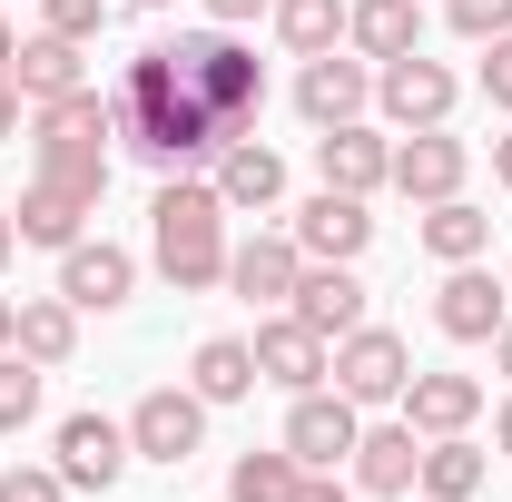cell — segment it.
Masks as SVG:
<instances>
[{
  "mask_svg": "<svg viewBox=\"0 0 512 502\" xmlns=\"http://www.w3.org/2000/svg\"><path fill=\"white\" fill-rule=\"evenodd\" d=\"M109 138H128V158H138V168H158V178H197V158H217V148H227L217 109L188 89V69H178L168 40H158V50H138V60L119 69V89H109Z\"/></svg>",
  "mask_w": 512,
  "mask_h": 502,
  "instance_id": "obj_1",
  "label": "cell"
},
{
  "mask_svg": "<svg viewBox=\"0 0 512 502\" xmlns=\"http://www.w3.org/2000/svg\"><path fill=\"white\" fill-rule=\"evenodd\" d=\"M227 197L217 178H158V207H148V256H158V276L178 286V296H207V286H227Z\"/></svg>",
  "mask_w": 512,
  "mask_h": 502,
  "instance_id": "obj_2",
  "label": "cell"
},
{
  "mask_svg": "<svg viewBox=\"0 0 512 502\" xmlns=\"http://www.w3.org/2000/svg\"><path fill=\"white\" fill-rule=\"evenodd\" d=\"M168 50H178V69H188V89L207 99V109H217V128H227V138H256V109H266V69H256V50H247V40L207 20V30H178Z\"/></svg>",
  "mask_w": 512,
  "mask_h": 502,
  "instance_id": "obj_3",
  "label": "cell"
},
{
  "mask_svg": "<svg viewBox=\"0 0 512 502\" xmlns=\"http://www.w3.org/2000/svg\"><path fill=\"white\" fill-rule=\"evenodd\" d=\"M325 384L345 394V404H404V384H414V345L394 335V325H355V335H335V365H325Z\"/></svg>",
  "mask_w": 512,
  "mask_h": 502,
  "instance_id": "obj_4",
  "label": "cell"
},
{
  "mask_svg": "<svg viewBox=\"0 0 512 502\" xmlns=\"http://www.w3.org/2000/svg\"><path fill=\"white\" fill-rule=\"evenodd\" d=\"M197 443H207V394H197V384H148V394L128 404V453H138V463H168V473H178Z\"/></svg>",
  "mask_w": 512,
  "mask_h": 502,
  "instance_id": "obj_5",
  "label": "cell"
},
{
  "mask_svg": "<svg viewBox=\"0 0 512 502\" xmlns=\"http://www.w3.org/2000/svg\"><path fill=\"white\" fill-rule=\"evenodd\" d=\"M355 434H365V404H345L335 384L286 394V453H296V473H345Z\"/></svg>",
  "mask_w": 512,
  "mask_h": 502,
  "instance_id": "obj_6",
  "label": "cell"
},
{
  "mask_svg": "<svg viewBox=\"0 0 512 502\" xmlns=\"http://www.w3.org/2000/svg\"><path fill=\"white\" fill-rule=\"evenodd\" d=\"M453 99H463V79H453L444 60H424V50H404V60L375 69V109H384L394 128H444Z\"/></svg>",
  "mask_w": 512,
  "mask_h": 502,
  "instance_id": "obj_7",
  "label": "cell"
},
{
  "mask_svg": "<svg viewBox=\"0 0 512 502\" xmlns=\"http://www.w3.org/2000/svg\"><path fill=\"white\" fill-rule=\"evenodd\" d=\"M247 345H256V384H276V394H316V384H325V365H335V345H325L306 315H286V306L266 315Z\"/></svg>",
  "mask_w": 512,
  "mask_h": 502,
  "instance_id": "obj_8",
  "label": "cell"
},
{
  "mask_svg": "<svg viewBox=\"0 0 512 502\" xmlns=\"http://www.w3.org/2000/svg\"><path fill=\"white\" fill-rule=\"evenodd\" d=\"M512 315V286L473 256V266H444V286H434V325H444L453 345H493Z\"/></svg>",
  "mask_w": 512,
  "mask_h": 502,
  "instance_id": "obj_9",
  "label": "cell"
},
{
  "mask_svg": "<svg viewBox=\"0 0 512 502\" xmlns=\"http://www.w3.org/2000/svg\"><path fill=\"white\" fill-rule=\"evenodd\" d=\"M50 463H60L69 493H119V473L138 463V453H128V424H109V414H69Z\"/></svg>",
  "mask_w": 512,
  "mask_h": 502,
  "instance_id": "obj_10",
  "label": "cell"
},
{
  "mask_svg": "<svg viewBox=\"0 0 512 502\" xmlns=\"http://www.w3.org/2000/svg\"><path fill=\"white\" fill-rule=\"evenodd\" d=\"M365 99H375V60H355V50H316V60L296 69V109H306V128L365 119Z\"/></svg>",
  "mask_w": 512,
  "mask_h": 502,
  "instance_id": "obj_11",
  "label": "cell"
},
{
  "mask_svg": "<svg viewBox=\"0 0 512 502\" xmlns=\"http://www.w3.org/2000/svg\"><path fill=\"white\" fill-rule=\"evenodd\" d=\"M60 296L79 315H119L138 296V256L109 247V237H79V247H60Z\"/></svg>",
  "mask_w": 512,
  "mask_h": 502,
  "instance_id": "obj_12",
  "label": "cell"
},
{
  "mask_svg": "<svg viewBox=\"0 0 512 502\" xmlns=\"http://www.w3.org/2000/svg\"><path fill=\"white\" fill-rule=\"evenodd\" d=\"M463 178H473V148H463L453 128H404V138H394V188L414 197V207L463 197Z\"/></svg>",
  "mask_w": 512,
  "mask_h": 502,
  "instance_id": "obj_13",
  "label": "cell"
},
{
  "mask_svg": "<svg viewBox=\"0 0 512 502\" xmlns=\"http://www.w3.org/2000/svg\"><path fill=\"white\" fill-rule=\"evenodd\" d=\"M316 178H325V188H345V197L394 188V138H384V128H365V119L316 128Z\"/></svg>",
  "mask_w": 512,
  "mask_h": 502,
  "instance_id": "obj_14",
  "label": "cell"
},
{
  "mask_svg": "<svg viewBox=\"0 0 512 502\" xmlns=\"http://www.w3.org/2000/svg\"><path fill=\"white\" fill-rule=\"evenodd\" d=\"M296 247L316 256V266H355V256L375 247V217H365V197H345V188H316L306 207H296V227H286Z\"/></svg>",
  "mask_w": 512,
  "mask_h": 502,
  "instance_id": "obj_15",
  "label": "cell"
},
{
  "mask_svg": "<svg viewBox=\"0 0 512 502\" xmlns=\"http://www.w3.org/2000/svg\"><path fill=\"white\" fill-rule=\"evenodd\" d=\"M345 473H355V493L404 502V493H414V473H424V434H414L404 414H394V424H365L355 453H345Z\"/></svg>",
  "mask_w": 512,
  "mask_h": 502,
  "instance_id": "obj_16",
  "label": "cell"
},
{
  "mask_svg": "<svg viewBox=\"0 0 512 502\" xmlns=\"http://www.w3.org/2000/svg\"><path fill=\"white\" fill-rule=\"evenodd\" d=\"M30 158H40V178H50V188L89 197V207L109 197V148H99L89 128H60V119H40V109H30Z\"/></svg>",
  "mask_w": 512,
  "mask_h": 502,
  "instance_id": "obj_17",
  "label": "cell"
},
{
  "mask_svg": "<svg viewBox=\"0 0 512 502\" xmlns=\"http://www.w3.org/2000/svg\"><path fill=\"white\" fill-rule=\"evenodd\" d=\"M296 276H306V247H296L286 227H256V237L227 247V286H237L247 306H286V296H296Z\"/></svg>",
  "mask_w": 512,
  "mask_h": 502,
  "instance_id": "obj_18",
  "label": "cell"
},
{
  "mask_svg": "<svg viewBox=\"0 0 512 502\" xmlns=\"http://www.w3.org/2000/svg\"><path fill=\"white\" fill-rule=\"evenodd\" d=\"M10 89H20L30 109H50V99H69V89H89V40H60V30L20 40V60H10Z\"/></svg>",
  "mask_w": 512,
  "mask_h": 502,
  "instance_id": "obj_19",
  "label": "cell"
},
{
  "mask_svg": "<svg viewBox=\"0 0 512 502\" xmlns=\"http://www.w3.org/2000/svg\"><path fill=\"white\" fill-rule=\"evenodd\" d=\"M345 50L375 60V69L424 50V0H345Z\"/></svg>",
  "mask_w": 512,
  "mask_h": 502,
  "instance_id": "obj_20",
  "label": "cell"
},
{
  "mask_svg": "<svg viewBox=\"0 0 512 502\" xmlns=\"http://www.w3.org/2000/svg\"><path fill=\"white\" fill-rule=\"evenodd\" d=\"M217 197H227L237 217H266V207L286 197V158H276L266 138H227V148H217Z\"/></svg>",
  "mask_w": 512,
  "mask_h": 502,
  "instance_id": "obj_21",
  "label": "cell"
},
{
  "mask_svg": "<svg viewBox=\"0 0 512 502\" xmlns=\"http://www.w3.org/2000/svg\"><path fill=\"white\" fill-rule=\"evenodd\" d=\"M286 315H306L325 345H335V335H355V325H365V286H355V266H316V256H306V276H296Z\"/></svg>",
  "mask_w": 512,
  "mask_h": 502,
  "instance_id": "obj_22",
  "label": "cell"
},
{
  "mask_svg": "<svg viewBox=\"0 0 512 502\" xmlns=\"http://www.w3.org/2000/svg\"><path fill=\"white\" fill-rule=\"evenodd\" d=\"M473 414H483V384L473 375H424L414 365V384H404V424L434 443V434H473Z\"/></svg>",
  "mask_w": 512,
  "mask_h": 502,
  "instance_id": "obj_23",
  "label": "cell"
},
{
  "mask_svg": "<svg viewBox=\"0 0 512 502\" xmlns=\"http://www.w3.org/2000/svg\"><path fill=\"white\" fill-rule=\"evenodd\" d=\"M483 483H493V463H483V443H473V434H434V443H424V473H414V493H424V502H473Z\"/></svg>",
  "mask_w": 512,
  "mask_h": 502,
  "instance_id": "obj_24",
  "label": "cell"
},
{
  "mask_svg": "<svg viewBox=\"0 0 512 502\" xmlns=\"http://www.w3.org/2000/svg\"><path fill=\"white\" fill-rule=\"evenodd\" d=\"M10 217H20V247H79V237H89V197L50 188V178H30Z\"/></svg>",
  "mask_w": 512,
  "mask_h": 502,
  "instance_id": "obj_25",
  "label": "cell"
},
{
  "mask_svg": "<svg viewBox=\"0 0 512 502\" xmlns=\"http://www.w3.org/2000/svg\"><path fill=\"white\" fill-rule=\"evenodd\" d=\"M414 237H424V256H434V266H473V256L493 247V217H483L473 197H434Z\"/></svg>",
  "mask_w": 512,
  "mask_h": 502,
  "instance_id": "obj_26",
  "label": "cell"
},
{
  "mask_svg": "<svg viewBox=\"0 0 512 502\" xmlns=\"http://www.w3.org/2000/svg\"><path fill=\"white\" fill-rule=\"evenodd\" d=\"M188 384L207 394V414H217V404H247L256 394V345L247 335H207V345L188 355Z\"/></svg>",
  "mask_w": 512,
  "mask_h": 502,
  "instance_id": "obj_27",
  "label": "cell"
},
{
  "mask_svg": "<svg viewBox=\"0 0 512 502\" xmlns=\"http://www.w3.org/2000/svg\"><path fill=\"white\" fill-rule=\"evenodd\" d=\"M20 355L60 375L69 355H79V306L69 296H20Z\"/></svg>",
  "mask_w": 512,
  "mask_h": 502,
  "instance_id": "obj_28",
  "label": "cell"
},
{
  "mask_svg": "<svg viewBox=\"0 0 512 502\" xmlns=\"http://www.w3.org/2000/svg\"><path fill=\"white\" fill-rule=\"evenodd\" d=\"M266 20H276V40H286L296 60H316V50H345V0H276Z\"/></svg>",
  "mask_w": 512,
  "mask_h": 502,
  "instance_id": "obj_29",
  "label": "cell"
},
{
  "mask_svg": "<svg viewBox=\"0 0 512 502\" xmlns=\"http://www.w3.org/2000/svg\"><path fill=\"white\" fill-rule=\"evenodd\" d=\"M40 384H50V365H30L20 345H0V434H30L40 424Z\"/></svg>",
  "mask_w": 512,
  "mask_h": 502,
  "instance_id": "obj_30",
  "label": "cell"
},
{
  "mask_svg": "<svg viewBox=\"0 0 512 502\" xmlns=\"http://www.w3.org/2000/svg\"><path fill=\"white\" fill-rule=\"evenodd\" d=\"M286 493H296V453H286V443L227 463V502H286Z\"/></svg>",
  "mask_w": 512,
  "mask_h": 502,
  "instance_id": "obj_31",
  "label": "cell"
},
{
  "mask_svg": "<svg viewBox=\"0 0 512 502\" xmlns=\"http://www.w3.org/2000/svg\"><path fill=\"white\" fill-rule=\"evenodd\" d=\"M444 20H453V40L483 50V40H503V30H512V0H444Z\"/></svg>",
  "mask_w": 512,
  "mask_h": 502,
  "instance_id": "obj_32",
  "label": "cell"
},
{
  "mask_svg": "<svg viewBox=\"0 0 512 502\" xmlns=\"http://www.w3.org/2000/svg\"><path fill=\"white\" fill-rule=\"evenodd\" d=\"M40 30H60V40H99V30H109V0H40Z\"/></svg>",
  "mask_w": 512,
  "mask_h": 502,
  "instance_id": "obj_33",
  "label": "cell"
},
{
  "mask_svg": "<svg viewBox=\"0 0 512 502\" xmlns=\"http://www.w3.org/2000/svg\"><path fill=\"white\" fill-rule=\"evenodd\" d=\"M0 502H69V483H60V463H10Z\"/></svg>",
  "mask_w": 512,
  "mask_h": 502,
  "instance_id": "obj_34",
  "label": "cell"
},
{
  "mask_svg": "<svg viewBox=\"0 0 512 502\" xmlns=\"http://www.w3.org/2000/svg\"><path fill=\"white\" fill-rule=\"evenodd\" d=\"M483 99L512 119V30H503V40H483Z\"/></svg>",
  "mask_w": 512,
  "mask_h": 502,
  "instance_id": "obj_35",
  "label": "cell"
},
{
  "mask_svg": "<svg viewBox=\"0 0 512 502\" xmlns=\"http://www.w3.org/2000/svg\"><path fill=\"white\" fill-rule=\"evenodd\" d=\"M197 10H207V20H217V30H247V20H266V10H276V0H197Z\"/></svg>",
  "mask_w": 512,
  "mask_h": 502,
  "instance_id": "obj_36",
  "label": "cell"
},
{
  "mask_svg": "<svg viewBox=\"0 0 512 502\" xmlns=\"http://www.w3.org/2000/svg\"><path fill=\"white\" fill-rule=\"evenodd\" d=\"M286 502H355V493H345L335 473H296V493H286Z\"/></svg>",
  "mask_w": 512,
  "mask_h": 502,
  "instance_id": "obj_37",
  "label": "cell"
},
{
  "mask_svg": "<svg viewBox=\"0 0 512 502\" xmlns=\"http://www.w3.org/2000/svg\"><path fill=\"white\" fill-rule=\"evenodd\" d=\"M20 109H30V99H20V89H10V79H0V148H10V138H20Z\"/></svg>",
  "mask_w": 512,
  "mask_h": 502,
  "instance_id": "obj_38",
  "label": "cell"
},
{
  "mask_svg": "<svg viewBox=\"0 0 512 502\" xmlns=\"http://www.w3.org/2000/svg\"><path fill=\"white\" fill-rule=\"evenodd\" d=\"M10 256H20V217L0 207V276H10Z\"/></svg>",
  "mask_w": 512,
  "mask_h": 502,
  "instance_id": "obj_39",
  "label": "cell"
},
{
  "mask_svg": "<svg viewBox=\"0 0 512 502\" xmlns=\"http://www.w3.org/2000/svg\"><path fill=\"white\" fill-rule=\"evenodd\" d=\"M493 453L512 463V394H503V414H493Z\"/></svg>",
  "mask_w": 512,
  "mask_h": 502,
  "instance_id": "obj_40",
  "label": "cell"
},
{
  "mask_svg": "<svg viewBox=\"0 0 512 502\" xmlns=\"http://www.w3.org/2000/svg\"><path fill=\"white\" fill-rule=\"evenodd\" d=\"M0 345H20V296H0Z\"/></svg>",
  "mask_w": 512,
  "mask_h": 502,
  "instance_id": "obj_41",
  "label": "cell"
},
{
  "mask_svg": "<svg viewBox=\"0 0 512 502\" xmlns=\"http://www.w3.org/2000/svg\"><path fill=\"white\" fill-rule=\"evenodd\" d=\"M493 178H503V188H512V128H503V138H493Z\"/></svg>",
  "mask_w": 512,
  "mask_h": 502,
  "instance_id": "obj_42",
  "label": "cell"
},
{
  "mask_svg": "<svg viewBox=\"0 0 512 502\" xmlns=\"http://www.w3.org/2000/svg\"><path fill=\"white\" fill-rule=\"evenodd\" d=\"M493 365H503V375H512V315H503V335H493Z\"/></svg>",
  "mask_w": 512,
  "mask_h": 502,
  "instance_id": "obj_43",
  "label": "cell"
},
{
  "mask_svg": "<svg viewBox=\"0 0 512 502\" xmlns=\"http://www.w3.org/2000/svg\"><path fill=\"white\" fill-rule=\"evenodd\" d=\"M10 60H20V40H10V30H0V79H10Z\"/></svg>",
  "mask_w": 512,
  "mask_h": 502,
  "instance_id": "obj_44",
  "label": "cell"
},
{
  "mask_svg": "<svg viewBox=\"0 0 512 502\" xmlns=\"http://www.w3.org/2000/svg\"><path fill=\"white\" fill-rule=\"evenodd\" d=\"M128 10H168V0H128Z\"/></svg>",
  "mask_w": 512,
  "mask_h": 502,
  "instance_id": "obj_45",
  "label": "cell"
},
{
  "mask_svg": "<svg viewBox=\"0 0 512 502\" xmlns=\"http://www.w3.org/2000/svg\"><path fill=\"white\" fill-rule=\"evenodd\" d=\"M503 286H512V266H503Z\"/></svg>",
  "mask_w": 512,
  "mask_h": 502,
  "instance_id": "obj_46",
  "label": "cell"
}]
</instances>
